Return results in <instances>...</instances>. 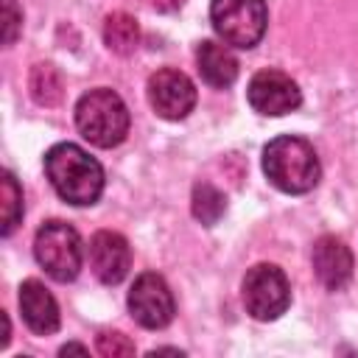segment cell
Returning <instances> with one entry per match:
<instances>
[{"mask_svg":"<svg viewBox=\"0 0 358 358\" xmlns=\"http://www.w3.org/2000/svg\"><path fill=\"white\" fill-rule=\"evenodd\" d=\"M3 14H6V45H14L17 34H20V11H17V0H3Z\"/></svg>","mask_w":358,"mask_h":358,"instance_id":"d6986e66","label":"cell"},{"mask_svg":"<svg viewBox=\"0 0 358 358\" xmlns=\"http://www.w3.org/2000/svg\"><path fill=\"white\" fill-rule=\"evenodd\" d=\"M28 90H31V98L39 106H56L64 95L62 76L53 64H34L31 76H28Z\"/></svg>","mask_w":358,"mask_h":358,"instance_id":"9a60e30c","label":"cell"},{"mask_svg":"<svg viewBox=\"0 0 358 358\" xmlns=\"http://www.w3.org/2000/svg\"><path fill=\"white\" fill-rule=\"evenodd\" d=\"M20 313L36 336H50L59 330V305L39 280H25L20 285Z\"/></svg>","mask_w":358,"mask_h":358,"instance_id":"7c38bea8","label":"cell"},{"mask_svg":"<svg viewBox=\"0 0 358 358\" xmlns=\"http://www.w3.org/2000/svg\"><path fill=\"white\" fill-rule=\"evenodd\" d=\"M190 210H193V215H196L204 227H213V224L224 215V210H227V199H224V193H221L215 185H210V182H199V185L193 187Z\"/></svg>","mask_w":358,"mask_h":358,"instance_id":"2e32d148","label":"cell"},{"mask_svg":"<svg viewBox=\"0 0 358 358\" xmlns=\"http://www.w3.org/2000/svg\"><path fill=\"white\" fill-rule=\"evenodd\" d=\"M103 42L112 53L117 56H129L137 50L140 45V25L131 14L126 11H112L103 22Z\"/></svg>","mask_w":358,"mask_h":358,"instance_id":"5bb4252c","label":"cell"},{"mask_svg":"<svg viewBox=\"0 0 358 358\" xmlns=\"http://www.w3.org/2000/svg\"><path fill=\"white\" fill-rule=\"evenodd\" d=\"M291 302V288L280 266L257 263L243 277V305L257 322H274L285 313Z\"/></svg>","mask_w":358,"mask_h":358,"instance_id":"8992f818","label":"cell"},{"mask_svg":"<svg viewBox=\"0 0 358 358\" xmlns=\"http://www.w3.org/2000/svg\"><path fill=\"white\" fill-rule=\"evenodd\" d=\"M196 62H199L201 78L215 90H224L238 78V59L232 56V50L227 45L204 39L196 50Z\"/></svg>","mask_w":358,"mask_h":358,"instance_id":"4fadbf2b","label":"cell"},{"mask_svg":"<svg viewBox=\"0 0 358 358\" xmlns=\"http://www.w3.org/2000/svg\"><path fill=\"white\" fill-rule=\"evenodd\" d=\"M45 173L53 190L76 207L95 204L103 193V168L76 143H56L45 154Z\"/></svg>","mask_w":358,"mask_h":358,"instance_id":"6da1fadb","label":"cell"},{"mask_svg":"<svg viewBox=\"0 0 358 358\" xmlns=\"http://www.w3.org/2000/svg\"><path fill=\"white\" fill-rule=\"evenodd\" d=\"M95 347L103 358H126V355H134V344L129 341V336L117 333V330H103L98 333L95 338Z\"/></svg>","mask_w":358,"mask_h":358,"instance_id":"ac0fdd59","label":"cell"},{"mask_svg":"<svg viewBox=\"0 0 358 358\" xmlns=\"http://www.w3.org/2000/svg\"><path fill=\"white\" fill-rule=\"evenodd\" d=\"M246 98L255 112L268 115V117L288 115L302 103V92H299L296 81L291 76H285L282 70H271V67L252 76V81L246 87Z\"/></svg>","mask_w":358,"mask_h":358,"instance_id":"ba28073f","label":"cell"},{"mask_svg":"<svg viewBox=\"0 0 358 358\" xmlns=\"http://www.w3.org/2000/svg\"><path fill=\"white\" fill-rule=\"evenodd\" d=\"M313 271L327 291H338L352 277V252L336 235H322L313 243Z\"/></svg>","mask_w":358,"mask_h":358,"instance_id":"8fae6325","label":"cell"},{"mask_svg":"<svg viewBox=\"0 0 358 358\" xmlns=\"http://www.w3.org/2000/svg\"><path fill=\"white\" fill-rule=\"evenodd\" d=\"M263 171L268 182L282 193H308L322 176V165L313 145L291 134L274 137L263 148Z\"/></svg>","mask_w":358,"mask_h":358,"instance_id":"7a4b0ae2","label":"cell"},{"mask_svg":"<svg viewBox=\"0 0 358 358\" xmlns=\"http://www.w3.org/2000/svg\"><path fill=\"white\" fill-rule=\"evenodd\" d=\"M210 22L215 34L224 39V45L249 50L266 34V0H213Z\"/></svg>","mask_w":358,"mask_h":358,"instance_id":"277c9868","label":"cell"},{"mask_svg":"<svg viewBox=\"0 0 358 358\" xmlns=\"http://www.w3.org/2000/svg\"><path fill=\"white\" fill-rule=\"evenodd\" d=\"M76 126L98 148H115L129 134V109L115 90L98 87L78 98Z\"/></svg>","mask_w":358,"mask_h":358,"instance_id":"3957f363","label":"cell"},{"mask_svg":"<svg viewBox=\"0 0 358 358\" xmlns=\"http://www.w3.org/2000/svg\"><path fill=\"white\" fill-rule=\"evenodd\" d=\"M22 218V190L14 173L3 171V235H11Z\"/></svg>","mask_w":358,"mask_h":358,"instance_id":"e0dca14e","label":"cell"},{"mask_svg":"<svg viewBox=\"0 0 358 358\" xmlns=\"http://www.w3.org/2000/svg\"><path fill=\"white\" fill-rule=\"evenodd\" d=\"M87 257H90L92 274L106 285H117L131 268L129 241L120 232H112V229H101L90 238Z\"/></svg>","mask_w":358,"mask_h":358,"instance_id":"30bf717a","label":"cell"},{"mask_svg":"<svg viewBox=\"0 0 358 358\" xmlns=\"http://www.w3.org/2000/svg\"><path fill=\"white\" fill-rule=\"evenodd\" d=\"M129 310L137 324H143L148 330H159V327L171 324V319L176 313V302H173L168 282L159 274L145 271L134 280V285L129 291Z\"/></svg>","mask_w":358,"mask_h":358,"instance_id":"52a82bcc","label":"cell"},{"mask_svg":"<svg viewBox=\"0 0 358 358\" xmlns=\"http://www.w3.org/2000/svg\"><path fill=\"white\" fill-rule=\"evenodd\" d=\"M34 255H36V263L56 282H70L81 271V238L64 221L53 218V221H45L36 229Z\"/></svg>","mask_w":358,"mask_h":358,"instance_id":"5b68a950","label":"cell"},{"mask_svg":"<svg viewBox=\"0 0 358 358\" xmlns=\"http://www.w3.org/2000/svg\"><path fill=\"white\" fill-rule=\"evenodd\" d=\"M148 101L159 117L182 120L196 106V87L185 73L162 67L148 78Z\"/></svg>","mask_w":358,"mask_h":358,"instance_id":"9c48e42d","label":"cell"},{"mask_svg":"<svg viewBox=\"0 0 358 358\" xmlns=\"http://www.w3.org/2000/svg\"><path fill=\"white\" fill-rule=\"evenodd\" d=\"M182 3H185V0H151V6H154L157 11H176Z\"/></svg>","mask_w":358,"mask_h":358,"instance_id":"ffe728a7","label":"cell"}]
</instances>
